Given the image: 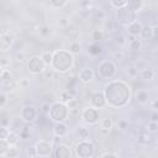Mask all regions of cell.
<instances>
[{
	"label": "cell",
	"mask_w": 158,
	"mask_h": 158,
	"mask_svg": "<svg viewBox=\"0 0 158 158\" xmlns=\"http://www.w3.org/2000/svg\"><path fill=\"white\" fill-rule=\"evenodd\" d=\"M73 56L63 49L56 51L53 52V58H52V67L54 72H59V73H64L67 70H69L73 65Z\"/></svg>",
	"instance_id": "6da1fadb"
},
{
	"label": "cell",
	"mask_w": 158,
	"mask_h": 158,
	"mask_svg": "<svg viewBox=\"0 0 158 158\" xmlns=\"http://www.w3.org/2000/svg\"><path fill=\"white\" fill-rule=\"evenodd\" d=\"M51 115V118L58 123V122H63L68 115H69V111H68V107L63 102H54L52 106H51V110H49V114Z\"/></svg>",
	"instance_id": "7a4b0ae2"
},
{
	"label": "cell",
	"mask_w": 158,
	"mask_h": 158,
	"mask_svg": "<svg viewBox=\"0 0 158 158\" xmlns=\"http://www.w3.org/2000/svg\"><path fill=\"white\" fill-rule=\"evenodd\" d=\"M75 153L79 158H91L95 153V147L89 141H79L75 146Z\"/></svg>",
	"instance_id": "3957f363"
},
{
	"label": "cell",
	"mask_w": 158,
	"mask_h": 158,
	"mask_svg": "<svg viewBox=\"0 0 158 158\" xmlns=\"http://www.w3.org/2000/svg\"><path fill=\"white\" fill-rule=\"evenodd\" d=\"M133 21H136V12L132 11L130 7L125 6V7H121L117 10V22L120 25L127 27Z\"/></svg>",
	"instance_id": "277c9868"
},
{
	"label": "cell",
	"mask_w": 158,
	"mask_h": 158,
	"mask_svg": "<svg viewBox=\"0 0 158 158\" xmlns=\"http://www.w3.org/2000/svg\"><path fill=\"white\" fill-rule=\"evenodd\" d=\"M98 73L101 78L104 79H110L112 78V75L116 73V65L114 62L111 60H104L100 63L99 65V69H98Z\"/></svg>",
	"instance_id": "5b68a950"
},
{
	"label": "cell",
	"mask_w": 158,
	"mask_h": 158,
	"mask_svg": "<svg viewBox=\"0 0 158 158\" xmlns=\"http://www.w3.org/2000/svg\"><path fill=\"white\" fill-rule=\"evenodd\" d=\"M27 68H28V72H31L32 74H40L44 72L46 65L42 62L40 56H32L27 62Z\"/></svg>",
	"instance_id": "8992f818"
},
{
	"label": "cell",
	"mask_w": 158,
	"mask_h": 158,
	"mask_svg": "<svg viewBox=\"0 0 158 158\" xmlns=\"http://www.w3.org/2000/svg\"><path fill=\"white\" fill-rule=\"evenodd\" d=\"M35 152L38 157H49L52 153V143L48 141H38L35 144Z\"/></svg>",
	"instance_id": "52a82bcc"
},
{
	"label": "cell",
	"mask_w": 158,
	"mask_h": 158,
	"mask_svg": "<svg viewBox=\"0 0 158 158\" xmlns=\"http://www.w3.org/2000/svg\"><path fill=\"white\" fill-rule=\"evenodd\" d=\"M81 117L88 125H95L98 122V120H99V112H98L96 109H94L91 106L90 107H85L83 110V112H81Z\"/></svg>",
	"instance_id": "ba28073f"
},
{
	"label": "cell",
	"mask_w": 158,
	"mask_h": 158,
	"mask_svg": "<svg viewBox=\"0 0 158 158\" xmlns=\"http://www.w3.org/2000/svg\"><path fill=\"white\" fill-rule=\"evenodd\" d=\"M90 100V104H91V107L94 109H101L106 105V100H105V96H104V93H100V91H96V93H93L91 96L89 98Z\"/></svg>",
	"instance_id": "9c48e42d"
},
{
	"label": "cell",
	"mask_w": 158,
	"mask_h": 158,
	"mask_svg": "<svg viewBox=\"0 0 158 158\" xmlns=\"http://www.w3.org/2000/svg\"><path fill=\"white\" fill-rule=\"evenodd\" d=\"M72 149L68 144L59 143L54 149V158H72Z\"/></svg>",
	"instance_id": "30bf717a"
},
{
	"label": "cell",
	"mask_w": 158,
	"mask_h": 158,
	"mask_svg": "<svg viewBox=\"0 0 158 158\" xmlns=\"http://www.w3.org/2000/svg\"><path fill=\"white\" fill-rule=\"evenodd\" d=\"M21 117L27 123L28 122H33L36 120V117H37V111H36V109L33 106H28L27 105V106L22 107V110H21Z\"/></svg>",
	"instance_id": "8fae6325"
},
{
	"label": "cell",
	"mask_w": 158,
	"mask_h": 158,
	"mask_svg": "<svg viewBox=\"0 0 158 158\" xmlns=\"http://www.w3.org/2000/svg\"><path fill=\"white\" fill-rule=\"evenodd\" d=\"M12 43H14L12 35H10L9 32H4L0 35V51H2V52L9 51L11 48Z\"/></svg>",
	"instance_id": "7c38bea8"
},
{
	"label": "cell",
	"mask_w": 158,
	"mask_h": 158,
	"mask_svg": "<svg viewBox=\"0 0 158 158\" xmlns=\"http://www.w3.org/2000/svg\"><path fill=\"white\" fill-rule=\"evenodd\" d=\"M78 78H79V80L81 83L88 84V83H90L94 79V70L91 68H89V67L81 68L80 72H79V74H78Z\"/></svg>",
	"instance_id": "4fadbf2b"
},
{
	"label": "cell",
	"mask_w": 158,
	"mask_h": 158,
	"mask_svg": "<svg viewBox=\"0 0 158 158\" xmlns=\"http://www.w3.org/2000/svg\"><path fill=\"white\" fill-rule=\"evenodd\" d=\"M142 23L139 21H133L132 23H130L127 27H126V31L128 33V36H132V37H138V35H141V31H142Z\"/></svg>",
	"instance_id": "5bb4252c"
},
{
	"label": "cell",
	"mask_w": 158,
	"mask_h": 158,
	"mask_svg": "<svg viewBox=\"0 0 158 158\" xmlns=\"http://www.w3.org/2000/svg\"><path fill=\"white\" fill-rule=\"evenodd\" d=\"M52 131H53L54 137L63 138V137H65L67 133H68V126H67L64 122H58V123H56V125L53 126Z\"/></svg>",
	"instance_id": "9a60e30c"
},
{
	"label": "cell",
	"mask_w": 158,
	"mask_h": 158,
	"mask_svg": "<svg viewBox=\"0 0 158 158\" xmlns=\"http://www.w3.org/2000/svg\"><path fill=\"white\" fill-rule=\"evenodd\" d=\"M154 75H156V73H154L153 69L146 68L143 70H139L136 78H139V80H143V81H149V80H152L154 78Z\"/></svg>",
	"instance_id": "2e32d148"
},
{
	"label": "cell",
	"mask_w": 158,
	"mask_h": 158,
	"mask_svg": "<svg viewBox=\"0 0 158 158\" xmlns=\"http://www.w3.org/2000/svg\"><path fill=\"white\" fill-rule=\"evenodd\" d=\"M38 135H40V139H41V141H48V142H49V141L52 139V137L54 136V135H53V131L49 130V128H47V127H41Z\"/></svg>",
	"instance_id": "e0dca14e"
},
{
	"label": "cell",
	"mask_w": 158,
	"mask_h": 158,
	"mask_svg": "<svg viewBox=\"0 0 158 158\" xmlns=\"http://www.w3.org/2000/svg\"><path fill=\"white\" fill-rule=\"evenodd\" d=\"M19 141H20L19 133H16V132H14V131H10V132H9V136H7V138H6V142L9 143V146H10V147H11V146H17Z\"/></svg>",
	"instance_id": "ac0fdd59"
},
{
	"label": "cell",
	"mask_w": 158,
	"mask_h": 158,
	"mask_svg": "<svg viewBox=\"0 0 158 158\" xmlns=\"http://www.w3.org/2000/svg\"><path fill=\"white\" fill-rule=\"evenodd\" d=\"M142 40H139L138 37H135L132 41L128 42V48L131 51H139L142 48Z\"/></svg>",
	"instance_id": "d6986e66"
},
{
	"label": "cell",
	"mask_w": 158,
	"mask_h": 158,
	"mask_svg": "<svg viewBox=\"0 0 158 158\" xmlns=\"http://www.w3.org/2000/svg\"><path fill=\"white\" fill-rule=\"evenodd\" d=\"M81 51V46L78 41H72L69 43V53L73 56V54H79Z\"/></svg>",
	"instance_id": "ffe728a7"
},
{
	"label": "cell",
	"mask_w": 158,
	"mask_h": 158,
	"mask_svg": "<svg viewBox=\"0 0 158 158\" xmlns=\"http://www.w3.org/2000/svg\"><path fill=\"white\" fill-rule=\"evenodd\" d=\"M127 7H130L132 11H137V10H139L142 6H143V2L141 1V0H130V1H127V5H126Z\"/></svg>",
	"instance_id": "44dd1931"
},
{
	"label": "cell",
	"mask_w": 158,
	"mask_h": 158,
	"mask_svg": "<svg viewBox=\"0 0 158 158\" xmlns=\"http://www.w3.org/2000/svg\"><path fill=\"white\" fill-rule=\"evenodd\" d=\"M77 133H78L80 141H86L89 138V130L85 128L84 126H79L77 130Z\"/></svg>",
	"instance_id": "7402d4cb"
},
{
	"label": "cell",
	"mask_w": 158,
	"mask_h": 158,
	"mask_svg": "<svg viewBox=\"0 0 158 158\" xmlns=\"http://www.w3.org/2000/svg\"><path fill=\"white\" fill-rule=\"evenodd\" d=\"M52 58H53V53L49 51H43L41 54V59L44 63V65H49L52 63Z\"/></svg>",
	"instance_id": "603a6c76"
},
{
	"label": "cell",
	"mask_w": 158,
	"mask_h": 158,
	"mask_svg": "<svg viewBox=\"0 0 158 158\" xmlns=\"http://www.w3.org/2000/svg\"><path fill=\"white\" fill-rule=\"evenodd\" d=\"M19 154H20L19 148L16 146H11L9 148V151L6 152V154H5V158H17Z\"/></svg>",
	"instance_id": "cb8c5ba5"
},
{
	"label": "cell",
	"mask_w": 158,
	"mask_h": 158,
	"mask_svg": "<svg viewBox=\"0 0 158 158\" xmlns=\"http://www.w3.org/2000/svg\"><path fill=\"white\" fill-rule=\"evenodd\" d=\"M141 35H142V38H144V40L153 38V36H152V26H148V25L143 26L142 31H141Z\"/></svg>",
	"instance_id": "d4e9b609"
},
{
	"label": "cell",
	"mask_w": 158,
	"mask_h": 158,
	"mask_svg": "<svg viewBox=\"0 0 158 158\" xmlns=\"http://www.w3.org/2000/svg\"><path fill=\"white\" fill-rule=\"evenodd\" d=\"M137 101L139 102V104H146V102H148V93L146 91V90H139L138 93H137Z\"/></svg>",
	"instance_id": "484cf974"
},
{
	"label": "cell",
	"mask_w": 158,
	"mask_h": 158,
	"mask_svg": "<svg viewBox=\"0 0 158 158\" xmlns=\"http://www.w3.org/2000/svg\"><path fill=\"white\" fill-rule=\"evenodd\" d=\"M68 2L67 1H64V0H60V1H58V0H53V1H51L49 2V6L52 7V9H56V10H59V9H62L63 6H65Z\"/></svg>",
	"instance_id": "4316f807"
},
{
	"label": "cell",
	"mask_w": 158,
	"mask_h": 158,
	"mask_svg": "<svg viewBox=\"0 0 158 158\" xmlns=\"http://www.w3.org/2000/svg\"><path fill=\"white\" fill-rule=\"evenodd\" d=\"M89 53L93 54V56H98L99 53H101V46L99 43H94L91 46H89Z\"/></svg>",
	"instance_id": "83f0119b"
},
{
	"label": "cell",
	"mask_w": 158,
	"mask_h": 158,
	"mask_svg": "<svg viewBox=\"0 0 158 158\" xmlns=\"http://www.w3.org/2000/svg\"><path fill=\"white\" fill-rule=\"evenodd\" d=\"M9 148H10V146L6 142V139H0V156L1 157H5V154L9 151Z\"/></svg>",
	"instance_id": "f1b7e54d"
},
{
	"label": "cell",
	"mask_w": 158,
	"mask_h": 158,
	"mask_svg": "<svg viewBox=\"0 0 158 158\" xmlns=\"http://www.w3.org/2000/svg\"><path fill=\"white\" fill-rule=\"evenodd\" d=\"M112 125H114V122H112V118H110V117H106L101 121V128H106L110 131L112 128Z\"/></svg>",
	"instance_id": "f546056e"
},
{
	"label": "cell",
	"mask_w": 158,
	"mask_h": 158,
	"mask_svg": "<svg viewBox=\"0 0 158 158\" xmlns=\"http://www.w3.org/2000/svg\"><path fill=\"white\" fill-rule=\"evenodd\" d=\"M110 5H111V6H114V7H116V10H118V9L125 7V6L127 5V0H122V1L112 0V1H110Z\"/></svg>",
	"instance_id": "4dcf8cb0"
},
{
	"label": "cell",
	"mask_w": 158,
	"mask_h": 158,
	"mask_svg": "<svg viewBox=\"0 0 158 158\" xmlns=\"http://www.w3.org/2000/svg\"><path fill=\"white\" fill-rule=\"evenodd\" d=\"M79 105H80V101L78 100V99H70L68 102H67V107H68V110H70V109H75V107H79Z\"/></svg>",
	"instance_id": "1f68e13d"
},
{
	"label": "cell",
	"mask_w": 158,
	"mask_h": 158,
	"mask_svg": "<svg viewBox=\"0 0 158 158\" xmlns=\"http://www.w3.org/2000/svg\"><path fill=\"white\" fill-rule=\"evenodd\" d=\"M133 65H135V68L139 72V70H143V69L147 68V62H144V60H142V59H138L136 63H133Z\"/></svg>",
	"instance_id": "d6a6232c"
},
{
	"label": "cell",
	"mask_w": 158,
	"mask_h": 158,
	"mask_svg": "<svg viewBox=\"0 0 158 158\" xmlns=\"http://www.w3.org/2000/svg\"><path fill=\"white\" fill-rule=\"evenodd\" d=\"M16 85H17V83H16V81H14L12 79L4 81V88H5L6 90H14V89L16 88Z\"/></svg>",
	"instance_id": "836d02e7"
},
{
	"label": "cell",
	"mask_w": 158,
	"mask_h": 158,
	"mask_svg": "<svg viewBox=\"0 0 158 158\" xmlns=\"http://www.w3.org/2000/svg\"><path fill=\"white\" fill-rule=\"evenodd\" d=\"M127 74H128V77H131V78H136L137 74H138V70L135 68L133 64H131V65L127 68Z\"/></svg>",
	"instance_id": "e575fe53"
},
{
	"label": "cell",
	"mask_w": 158,
	"mask_h": 158,
	"mask_svg": "<svg viewBox=\"0 0 158 158\" xmlns=\"http://www.w3.org/2000/svg\"><path fill=\"white\" fill-rule=\"evenodd\" d=\"M9 132H10V130L7 127L0 126V139H6L9 136Z\"/></svg>",
	"instance_id": "d590c367"
},
{
	"label": "cell",
	"mask_w": 158,
	"mask_h": 158,
	"mask_svg": "<svg viewBox=\"0 0 158 158\" xmlns=\"http://www.w3.org/2000/svg\"><path fill=\"white\" fill-rule=\"evenodd\" d=\"M111 57H112V59H115V60H122V59L125 58V53H123L122 51H120V49H118V51L114 52Z\"/></svg>",
	"instance_id": "8d00e7d4"
},
{
	"label": "cell",
	"mask_w": 158,
	"mask_h": 158,
	"mask_svg": "<svg viewBox=\"0 0 158 158\" xmlns=\"http://www.w3.org/2000/svg\"><path fill=\"white\" fill-rule=\"evenodd\" d=\"M102 36H104V33H102L101 30H94V31H93V40H94V41H100V40H102Z\"/></svg>",
	"instance_id": "74e56055"
},
{
	"label": "cell",
	"mask_w": 158,
	"mask_h": 158,
	"mask_svg": "<svg viewBox=\"0 0 158 158\" xmlns=\"http://www.w3.org/2000/svg\"><path fill=\"white\" fill-rule=\"evenodd\" d=\"M157 131H158L157 122H148V132L149 133H156Z\"/></svg>",
	"instance_id": "f35d334b"
},
{
	"label": "cell",
	"mask_w": 158,
	"mask_h": 158,
	"mask_svg": "<svg viewBox=\"0 0 158 158\" xmlns=\"http://www.w3.org/2000/svg\"><path fill=\"white\" fill-rule=\"evenodd\" d=\"M60 98H62L63 102H68L70 99H73V95H72L69 91H64V93L60 94Z\"/></svg>",
	"instance_id": "ab89813d"
},
{
	"label": "cell",
	"mask_w": 158,
	"mask_h": 158,
	"mask_svg": "<svg viewBox=\"0 0 158 158\" xmlns=\"http://www.w3.org/2000/svg\"><path fill=\"white\" fill-rule=\"evenodd\" d=\"M141 142H144V143H147V142H151V135L148 133V132H142L141 133Z\"/></svg>",
	"instance_id": "60d3db41"
},
{
	"label": "cell",
	"mask_w": 158,
	"mask_h": 158,
	"mask_svg": "<svg viewBox=\"0 0 158 158\" xmlns=\"http://www.w3.org/2000/svg\"><path fill=\"white\" fill-rule=\"evenodd\" d=\"M17 84H19L22 89H27V88L30 86V80H28V79H26V78H23V79H21Z\"/></svg>",
	"instance_id": "b9f144b4"
},
{
	"label": "cell",
	"mask_w": 158,
	"mask_h": 158,
	"mask_svg": "<svg viewBox=\"0 0 158 158\" xmlns=\"http://www.w3.org/2000/svg\"><path fill=\"white\" fill-rule=\"evenodd\" d=\"M1 79H2L4 81H6V80H10V79H11V73H10V70H9V69H5V70H4L2 75H1Z\"/></svg>",
	"instance_id": "7bdbcfd3"
},
{
	"label": "cell",
	"mask_w": 158,
	"mask_h": 158,
	"mask_svg": "<svg viewBox=\"0 0 158 158\" xmlns=\"http://www.w3.org/2000/svg\"><path fill=\"white\" fill-rule=\"evenodd\" d=\"M49 110H51V105L48 104V102H44L43 105H42V114H44V115H48L49 114Z\"/></svg>",
	"instance_id": "ee69618b"
},
{
	"label": "cell",
	"mask_w": 158,
	"mask_h": 158,
	"mask_svg": "<svg viewBox=\"0 0 158 158\" xmlns=\"http://www.w3.org/2000/svg\"><path fill=\"white\" fill-rule=\"evenodd\" d=\"M23 58H25V53L23 52H16V54H15V60L16 62H22Z\"/></svg>",
	"instance_id": "f6af8a7d"
},
{
	"label": "cell",
	"mask_w": 158,
	"mask_h": 158,
	"mask_svg": "<svg viewBox=\"0 0 158 158\" xmlns=\"http://www.w3.org/2000/svg\"><path fill=\"white\" fill-rule=\"evenodd\" d=\"M40 33L43 35V36L49 35V27H48V26H42V27L40 28Z\"/></svg>",
	"instance_id": "bcb514c9"
},
{
	"label": "cell",
	"mask_w": 158,
	"mask_h": 158,
	"mask_svg": "<svg viewBox=\"0 0 158 158\" xmlns=\"http://www.w3.org/2000/svg\"><path fill=\"white\" fill-rule=\"evenodd\" d=\"M105 11H102V10H99V11H95V16L96 17H99V20H104L105 19Z\"/></svg>",
	"instance_id": "7dc6e473"
},
{
	"label": "cell",
	"mask_w": 158,
	"mask_h": 158,
	"mask_svg": "<svg viewBox=\"0 0 158 158\" xmlns=\"http://www.w3.org/2000/svg\"><path fill=\"white\" fill-rule=\"evenodd\" d=\"M105 30H106V31H110V32L114 30L112 21H110V20H109V21H106V22H105Z\"/></svg>",
	"instance_id": "c3c4849f"
},
{
	"label": "cell",
	"mask_w": 158,
	"mask_h": 158,
	"mask_svg": "<svg viewBox=\"0 0 158 158\" xmlns=\"http://www.w3.org/2000/svg\"><path fill=\"white\" fill-rule=\"evenodd\" d=\"M7 101V98L5 94H0V107H2Z\"/></svg>",
	"instance_id": "681fc988"
},
{
	"label": "cell",
	"mask_w": 158,
	"mask_h": 158,
	"mask_svg": "<svg viewBox=\"0 0 158 158\" xmlns=\"http://www.w3.org/2000/svg\"><path fill=\"white\" fill-rule=\"evenodd\" d=\"M59 25L63 26V27L69 26V20H68V19H60V20H59Z\"/></svg>",
	"instance_id": "f907efd6"
},
{
	"label": "cell",
	"mask_w": 158,
	"mask_h": 158,
	"mask_svg": "<svg viewBox=\"0 0 158 158\" xmlns=\"http://www.w3.org/2000/svg\"><path fill=\"white\" fill-rule=\"evenodd\" d=\"M157 33H158V26L154 25V26H152V36H153V38L157 37Z\"/></svg>",
	"instance_id": "816d5d0a"
},
{
	"label": "cell",
	"mask_w": 158,
	"mask_h": 158,
	"mask_svg": "<svg viewBox=\"0 0 158 158\" xmlns=\"http://www.w3.org/2000/svg\"><path fill=\"white\" fill-rule=\"evenodd\" d=\"M100 158H117V156H115L112 153H104Z\"/></svg>",
	"instance_id": "f5cc1de1"
},
{
	"label": "cell",
	"mask_w": 158,
	"mask_h": 158,
	"mask_svg": "<svg viewBox=\"0 0 158 158\" xmlns=\"http://www.w3.org/2000/svg\"><path fill=\"white\" fill-rule=\"evenodd\" d=\"M44 77L46 78H52L53 77V70H46L44 69Z\"/></svg>",
	"instance_id": "db71d44e"
},
{
	"label": "cell",
	"mask_w": 158,
	"mask_h": 158,
	"mask_svg": "<svg viewBox=\"0 0 158 158\" xmlns=\"http://www.w3.org/2000/svg\"><path fill=\"white\" fill-rule=\"evenodd\" d=\"M116 42H117V43H123V42H125V37L121 36V35L117 36V37H116Z\"/></svg>",
	"instance_id": "11a10c76"
},
{
	"label": "cell",
	"mask_w": 158,
	"mask_h": 158,
	"mask_svg": "<svg viewBox=\"0 0 158 158\" xmlns=\"http://www.w3.org/2000/svg\"><path fill=\"white\" fill-rule=\"evenodd\" d=\"M118 126H120V128H126L127 123H126L125 121H120V122H118Z\"/></svg>",
	"instance_id": "9f6ffc18"
},
{
	"label": "cell",
	"mask_w": 158,
	"mask_h": 158,
	"mask_svg": "<svg viewBox=\"0 0 158 158\" xmlns=\"http://www.w3.org/2000/svg\"><path fill=\"white\" fill-rule=\"evenodd\" d=\"M157 117H158V116H157V114L154 112V114L152 115V118H151V122H157V120H158Z\"/></svg>",
	"instance_id": "6f0895ef"
},
{
	"label": "cell",
	"mask_w": 158,
	"mask_h": 158,
	"mask_svg": "<svg viewBox=\"0 0 158 158\" xmlns=\"http://www.w3.org/2000/svg\"><path fill=\"white\" fill-rule=\"evenodd\" d=\"M100 132L102 133V135H109V130H106V128H100Z\"/></svg>",
	"instance_id": "680465c9"
},
{
	"label": "cell",
	"mask_w": 158,
	"mask_h": 158,
	"mask_svg": "<svg viewBox=\"0 0 158 158\" xmlns=\"http://www.w3.org/2000/svg\"><path fill=\"white\" fill-rule=\"evenodd\" d=\"M4 70H5V69H4V68H2L1 65H0V78H1V75H2V73H4Z\"/></svg>",
	"instance_id": "91938a15"
}]
</instances>
